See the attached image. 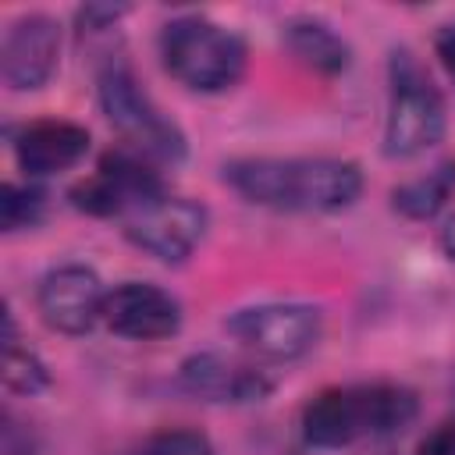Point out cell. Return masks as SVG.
Returning <instances> with one entry per match:
<instances>
[{"label": "cell", "mask_w": 455, "mask_h": 455, "mask_svg": "<svg viewBox=\"0 0 455 455\" xmlns=\"http://www.w3.org/2000/svg\"><path fill=\"white\" fill-rule=\"evenodd\" d=\"M224 178L249 203L302 213L345 210L363 192L359 164L331 156H245L231 160L224 167Z\"/></svg>", "instance_id": "obj_1"}, {"label": "cell", "mask_w": 455, "mask_h": 455, "mask_svg": "<svg viewBox=\"0 0 455 455\" xmlns=\"http://www.w3.org/2000/svg\"><path fill=\"white\" fill-rule=\"evenodd\" d=\"M416 416V395L398 384L327 387L302 412V434L316 448H345L359 437L395 434Z\"/></svg>", "instance_id": "obj_2"}, {"label": "cell", "mask_w": 455, "mask_h": 455, "mask_svg": "<svg viewBox=\"0 0 455 455\" xmlns=\"http://www.w3.org/2000/svg\"><path fill=\"white\" fill-rule=\"evenodd\" d=\"M160 57L164 68L196 92H220L231 89L245 71V43L199 14L174 18L160 32Z\"/></svg>", "instance_id": "obj_3"}, {"label": "cell", "mask_w": 455, "mask_h": 455, "mask_svg": "<svg viewBox=\"0 0 455 455\" xmlns=\"http://www.w3.org/2000/svg\"><path fill=\"white\" fill-rule=\"evenodd\" d=\"M100 107L107 121L128 139V149L149 156V160H181L185 156V135L181 128L149 100V92L139 85L135 71L124 60H107L96 78Z\"/></svg>", "instance_id": "obj_4"}, {"label": "cell", "mask_w": 455, "mask_h": 455, "mask_svg": "<svg viewBox=\"0 0 455 455\" xmlns=\"http://www.w3.org/2000/svg\"><path fill=\"white\" fill-rule=\"evenodd\" d=\"M448 124L444 100L430 75L419 68V60L409 50L391 53V103H387V124H384V153L395 160L416 156L441 142Z\"/></svg>", "instance_id": "obj_5"}, {"label": "cell", "mask_w": 455, "mask_h": 455, "mask_svg": "<svg viewBox=\"0 0 455 455\" xmlns=\"http://www.w3.org/2000/svg\"><path fill=\"white\" fill-rule=\"evenodd\" d=\"M228 334L267 359H299L320 341V309L306 302H259L228 316Z\"/></svg>", "instance_id": "obj_6"}, {"label": "cell", "mask_w": 455, "mask_h": 455, "mask_svg": "<svg viewBox=\"0 0 455 455\" xmlns=\"http://www.w3.org/2000/svg\"><path fill=\"white\" fill-rule=\"evenodd\" d=\"M124 235L164 263H181L206 235V210L181 196H160L124 217Z\"/></svg>", "instance_id": "obj_7"}, {"label": "cell", "mask_w": 455, "mask_h": 455, "mask_svg": "<svg viewBox=\"0 0 455 455\" xmlns=\"http://www.w3.org/2000/svg\"><path fill=\"white\" fill-rule=\"evenodd\" d=\"M57 57H60L57 21L50 14H25L4 36V50H0L4 82L18 92L43 89L57 71Z\"/></svg>", "instance_id": "obj_8"}, {"label": "cell", "mask_w": 455, "mask_h": 455, "mask_svg": "<svg viewBox=\"0 0 455 455\" xmlns=\"http://www.w3.org/2000/svg\"><path fill=\"white\" fill-rule=\"evenodd\" d=\"M103 299H107V291H103L96 270L78 267V263L50 270L36 295L43 320L60 334L92 331V323L103 320Z\"/></svg>", "instance_id": "obj_9"}, {"label": "cell", "mask_w": 455, "mask_h": 455, "mask_svg": "<svg viewBox=\"0 0 455 455\" xmlns=\"http://www.w3.org/2000/svg\"><path fill=\"white\" fill-rule=\"evenodd\" d=\"M103 323L132 341H156L171 338L181 327V306L171 291L142 281L117 284L103 299Z\"/></svg>", "instance_id": "obj_10"}, {"label": "cell", "mask_w": 455, "mask_h": 455, "mask_svg": "<svg viewBox=\"0 0 455 455\" xmlns=\"http://www.w3.org/2000/svg\"><path fill=\"white\" fill-rule=\"evenodd\" d=\"M178 380L188 395L206 398V402H259L274 387V380L263 370L238 363L231 355H220V352L188 355L178 370Z\"/></svg>", "instance_id": "obj_11"}, {"label": "cell", "mask_w": 455, "mask_h": 455, "mask_svg": "<svg viewBox=\"0 0 455 455\" xmlns=\"http://www.w3.org/2000/svg\"><path fill=\"white\" fill-rule=\"evenodd\" d=\"M89 153V132L75 121H32L14 139L18 167L28 178H46L75 167Z\"/></svg>", "instance_id": "obj_12"}, {"label": "cell", "mask_w": 455, "mask_h": 455, "mask_svg": "<svg viewBox=\"0 0 455 455\" xmlns=\"http://www.w3.org/2000/svg\"><path fill=\"white\" fill-rule=\"evenodd\" d=\"M284 46L291 50V57H299L306 68L320 71V75H341L352 64V50L348 43L323 21L316 18H295L284 25Z\"/></svg>", "instance_id": "obj_13"}, {"label": "cell", "mask_w": 455, "mask_h": 455, "mask_svg": "<svg viewBox=\"0 0 455 455\" xmlns=\"http://www.w3.org/2000/svg\"><path fill=\"white\" fill-rule=\"evenodd\" d=\"M451 192H455V160H444L434 171H427L423 178L398 185L391 192V203L409 220H430L451 199Z\"/></svg>", "instance_id": "obj_14"}, {"label": "cell", "mask_w": 455, "mask_h": 455, "mask_svg": "<svg viewBox=\"0 0 455 455\" xmlns=\"http://www.w3.org/2000/svg\"><path fill=\"white\" fill-rule=\"evenodd\" d=\"M4 384H7V391H18V395H36L50 384L43 359L32 348L18 345L11 309H4Z\"/></svg>", "instance_id": "obj_15"}, {"label": "cell", "mask_w": 455, "mask_h": 455, "mask_svg": "<svg viewBox=\"0 0 455 455\" xmlns=\"http://www.w3.org/2000/svg\"><path fill=\"white\" fill-rule=\"evenodd\" d=\"M46 213V192L36 185H4L0 188V228L7 235L39 224Z\"/></svg>", "instance_id": "obj_16"}, {"label": "cell", "mask_w": 455, "mask_h": 455, "mask_svg": "<svg viewBox=\"0 0 455 455\" xmlns=\"http://www.w3.org/2000/svg\"><path fill=\"white\" fill-rule=\"evenodd\" d=\"M139 455H213V448L196 430H164V434L149 437Z\"/></svg>", "instance_id": "obj_17"}, {"label": "cell", "mask_w": 455, "mask_h": 455, "mask_svg": "<svg viewBox=\"0 0 455 455\" xmlns=\"http://www.w3.org/2000/svg\"><path fill=\"white\" fill-rule=\"evenodd\" d=\"M124 11H128L124 4H85V7L78 11V25H82V28H107V25H114Z\"/></svg>", "instance_id": "obj_18"}, {"label": "cell", "mask_w": 455, "mask_h": 455, "mask_svg": "<svg viewBox=\"0 0 455 455\" xmlns=\"http://www.w3.org/2000/svg\"><path fill=\"white\" fill-rule=\"evenodd\" d=\"M416 455H455V419H451V423L434 427V430L419 441Z\"/></svg>", "instance_id": "obj_19"}, {"label": "cell", "mask_w": 455, "mask_h": 455, "mask_svg": "<svg viewBox=\"0 0 455 455\" xmlns=\"http://www.w3.org/2000/svg\"><path fill=\"white\" fill-rule=\"evenodd\" d=\"M434 46H437V57H441V64H444V71H448V78L455 82V21H448V25H441V32H437V39H434Z\"/></svg>", "instance_id": "obj_20"}, {"label": "cell", "mask_w": 455, "mask_h": 455, "mask_svg": "<svg viewBox=\"0 0 455 455\" xmlns=\"http://www.w3.org/2000/svg\"><path fill=\"white\" fill-rule=\"evenodd\" d=\"M441 249L448 252V259H455V217H448L441 228Z\"/></svg>", "instance_id": "obj_21"}]
</instances>
